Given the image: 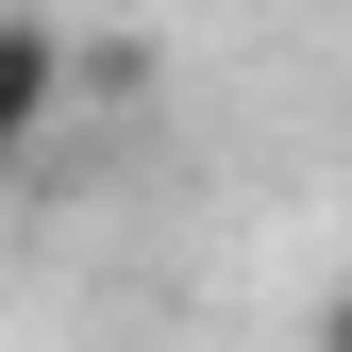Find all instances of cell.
Instances as JSON below:
<instances>
[{"label": "cell", "instance_id": "cell-1", "mask_svg": "<svg viewBox=\"0 0 352 352\" xmlns=\"http://www.w3.org/2000/svg\"><path fill=\"white\" fill-rule=\"evenodd\" d=\"M67 101H84V51L51 17H0V168H34V135H51Z\"/></svg>", "mask_w": 352, "mask_h": 352}, {"label": "cell", "instance_id": "cell-2", "mask_svg": "<svg viewBox=\"0 0 352 352\" xmlns=\"http://www.w3.org/2000/svg\"><path fill=\"white\" fill-rule=\"evenodd\" d=\"M319 352H352V285H336V302H319Z\"/></svg>", "mask_w": 352, "mask_h": 352}]
</instances>
